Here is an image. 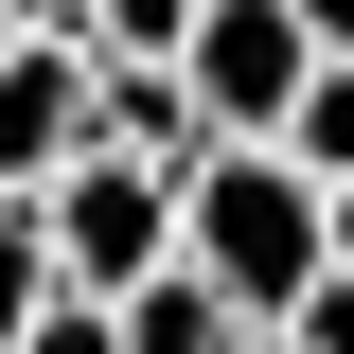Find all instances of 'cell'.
Masks as SVG:
<instances>
[{"label": "cell", "mask_w": 354, "mask_h": 354, "mask_svg": "<svg viewBox=\"0 0 354 354\" xmlns=\"http://www.w3.org/2000/svg\"><path fill=\"white\" fill-rule=\"evenodd\" d=\"M266 160L319 177V195H354V71H337V53L301 71V106H283V142H266Z\"/></svg>", "instance_id": "6"}, {"label": "cell", "mask_w": 354, "mask_h": 354, "mask_svg": "<svg viewBox=\"0 0 354 354\" xmlns=\"http://www.w3.org/2000/svg\"><path fill=\"white\" fill-rule=\"evenodd\" d=\"M36 266L71 283V301H142L177 266V177H142V160H71L36 195Z\"/></svg>", "instance_id": "2"}, {"label": "cell", "mask_w": 354, "mask_h": 354, "mask_svg": "<svg viewBox=\"0 0 354 354\" xmlns=\"http://www.w3.org/2000/svg\"><path fill=\"white\" fill-rule=\"evenodd\" d=\"M106 319H124V354H248V319H230L195 266H160V283H142V301H106Z\"/></svg>", "instance_id": "5"}, {"label": "cell", "mask_w": 354, "mask_h": 354, "mask_svg": "<svg viewBox=\"0 0 354 354\" xmlns=\"http://www.w3.org/2000/svg\"><path fill=\"white\" fill-rule=\"evenodd\" d=\"M177 266H195L248 337H283V319L337 283V248H319V177H283L266 142H213V160L177 177Z\"/></svg>", "instance_id": "1"}, {"label": "cell", "mask_w": 354, "mask_h": 354, "mask_svg": "<svg viewBox=\"0 0 354 354\" xmlns=\"http://www.w3.org/2000/svg\"><path fill=\"white\" fill-rule=\"evenodd\" d=\"M283 18H301V53H337V71H354V0H283Z\"/></svg>", "instance_id": "11"}, {"label": "cell", "mask_w": 354, "mask_h": 354, "mask_svg": "<svg viewBox=\"0 0 354 354\" xmlns=\"http://www.w3.org/2000/svg\"><path fill=\"white\" fill-rule=\"evenodd\" d=\"M213 0H88V71H177Z\"/></svg>", "instance_id": "7"}, {"label": "cell", "mask_w": 354, "mask_h": 354, "mask_svg": "<svg viewBox=\"0 0 354 354\" xmlns=\"http://www.w3.org/2000/svg\"><path fill=\"white\" fill-rule=\"evenodd\" d=\"M266 354H354V283H319V301L283 319V337H266Z\"/></svg>", "instance_id": "10"}, {"label": "cell", "mask_w": 354, "mask_h": 354, "mask_svg": "<svg viewBox=\"0 0 354 354\" xmlns=\"http://www.w3.org/2000/svg\"><path fill=\"white\" fill-rule=\"evenodd\" d=\"M18 354H124V319H106V301H71V283H53V301H36V337H18Z\"/></svg>", "instance_id": "9"}, {"label": "cell", "mask_w": 354, "mask_h": 354, "mask_svg": "<svg viewBox=\"0 0 354 354\" xmlns=\"http://www.w3.org/2000/svg\"><path fill=\"white\" fill-rule=\"evenodd\" d=\"M248 354H266V337H248Z\"/></svg>", "instance_id": "14"}, {"label": "cell", "mask_w": 354, "mask_h": 354, "mask_svg": "<svg viewBox=\"0 0 354 354\" xmlns=\"http://www.w3.org/2000/svg\"><path fill=\"white\" fill-rule=\"evenodd\" d=\"M36 301H53V266H36V213H0V354L36 337Z\"/></svg>", "instance_id": "8"}, {"label": "cell", "mask_w": 354, "mask_h": 354, "mask_svg": "<svg viewBox=\"0 0 354 354\" xmlns=\"http://www.w3.org/2000/svg\"><path fill=\"white\" fill-rule=\"evenodd\" d=\"M0 53H18V18H0Z\"/></svg>", "instance_id": "13"}, {"label": "cell", "mask_w": 354, "mask_h": 354, "mask_svg": "<svg viewBox=\"0 0 354 354\" xmlns=\"http://www.w3.org/2000/svg\"><path fill=\"white\" fill-rule=\"evenodd\" d=\"M319 248H337V283H354V195H319Z\"/></svg>", "instance_id": "12"}, {"label": "cell", "mask_w": 354, "mask_h": 354, "mask_svg": "<svg viewBox=\"0 0 354 354\" xmlns=\"http://www.w3.org/2000/svg\"><path fill=\"white\" fill-rule=\"evenodd\" d=\"M71 160H88V53L71 36H18L0 53V213H36Z\"/></svg>", "instance_id": "4"}, {"label": "cell", "mask_w": 354, "mask_h": 354, "mask_svg": "<svg viewBox=\"0 0 354 354\" xmlns=\"http://www.w3.org/2000/svg\"><path fill=\"white\" fill-rule=\"evenodd\" d=\"M301 18H283V0H213V18H195V53H177V88H195V124L213 142H283V106H301Z\"/></svg>", "instance_id": "3"}]
</instances>
